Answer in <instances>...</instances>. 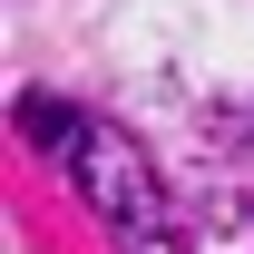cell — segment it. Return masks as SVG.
Instances as JSON below:
<instances>
[{"mask_svg": "<svg viewBox=\"0 0 254 254\" xmlns=\"http://www.w3.org/2000/svg\"><path fill=\"white\" fill-rule=\"evenodd\" d=\"M68 166H78L98 225L118 235V254H186L176 205H166V186H157V157H137L127 127H98V118H88V127H78V147H68Z\"/></svg>", "mask_w": 254, "mask_h": 254, "instance_id": "6da1fadb", "label": "cell"}]
</instances>
